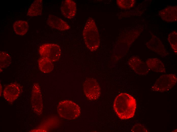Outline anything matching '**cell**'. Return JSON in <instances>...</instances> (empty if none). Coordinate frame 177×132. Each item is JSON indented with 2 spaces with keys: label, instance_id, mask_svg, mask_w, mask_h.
Returning a JSON list of instances; mask_svg holds the SVG:
<instances>
[{
  "label": "cell",
  "instance_id": "obj_8",
  "mask_svg": "<svg viewBox=\"0 0 177 132\" xmlns=\"http://www.w3.org/2000/svg\"><path fill=\"white\" fill-rule=\"evenodd\" d=\"M21 91L20 85L16 83H11L5 88L3 91V96L8 102L12 103L18 98Z\"/></svg>",
  "mask_w": 177,
  "mask_h": 132
},
{
  "label": "cell",
  "instance_id": "obj_16",
  "mask_svg": "<svg viewBox=\"0 0 177 132\" xmlns=\"http://www.w3.org/2000/svg\"><path fill=\"white\" fill-rule=\"evenodd\" d=\"M38 65L40 71L44 73H49L54 69L53 62L48 59L41 57L38 60Z\"/></svg>",
  "mask_w": 177,
  "mask_h": 132
},
{
  "label": "cell",
  "instance_id": "obj_12",
  "mask_svg": "<svg viewBox=\"0 0 177 132\" xmlns=\"http://www.w3.org/2000/svg\"><path fill=\"white\" fill-rule=\"evenodd\" d=\"M47 23L51 27L60 31H65L70 29L69 26L66 22L53 15H48Z\"/></svg>",
  "mask_w": 177,
  "mask_h": 132
},
{
  "label": "cell",
  "instance_id": "obj_7",
  "mask_svg": "<svg viewBox=\"0 0 177 132\" xmlns=\"http://www.w3.org/2000/svg\"><path fill=\"white\" fill-rule=\"evenodd\" d=\"M31 96L33 109L36 113L40 114L43 109L42 96L40 87L37 83H35L33 85Z\"/></svg>",
  "mask_w": 177,
  "mask_h": 132
},
{
  "label": "cell",
  "instance_id": "obj_3",
  "mask_svg": "<svg viewBox=\"0 0 177 132\" xmlns=\"http://www.w3.org/2000/svg\"><path fill=\"white\" fill-rule=\"evenodd\" d=\"M57 111L61 117L68 120H72L79 117L81 109L79 106L74 102L66 100L59 103Z\"/></svg>",
  "mask_w": 177,
  "mask_h": 132
},
{
  "label": "cell",
  "instance_id": "obj_1",
  "mask_svg": "<svg viewBox=\"0 0 177 132\" xmlns=\"http://www.w3.org/2000/svg\"><path fill=\"white\" fill-rule=\"evenodd\" d=\"M136 104V100L132 96L126 93H121L115 98L113 106L119 118L126 120L134 116Z\"/></svg>",
  "mask_w": 177,
  "mask_h": 132
},
{
  "label": "cell",
  "instance_id": "obj_15",
  "mask_svg": "<svg viewBox=\"0 0 177 132\" xmlns=\"http://www.w3.org/2000/svg\"><path fill=\"white\" fill-rule=\"evenodd\" d=\"M43 8L42 1H34L29 8L27 14L28 16L33 17L40 16Z\"/></svg>",
  "mask_w": 177,
  "mask_h": 132
},
{
  "label": "cell",
  "instance_id": "obj_6",
  "mask_svg": "<svg viewBox=\"0 0 177 132\" xmlns=\"http://www.w3.org/2000/svg\"><path fill=\"white\" fill-rule=\"evenodd\" d=\"M83 91L86 97L91 100L98 98L100 94V89L97 81L92 78H87L83 84Z\"/></svg>",
  "mask_w": 177,
  "mask_h": 132
},
{
  "label": "cell",
  "instance_id": "obj_18",
  "mask_svg": "<svg viewBox=\"0 0 177 132\" xmlns=\"http://www.w3.org/2000/svg\"><path fill=\"white\" fill-rule=\"evenodd\" d=\"M11 58L8 53L3 51L0 52V70H2L8 66L11 62Z\"/></svg>",
  "mask_w": 177,
  "mask_h": 132
},
{
  "label": "cell",
  "instance_id": "obj_10",
  "mask_svg": "<svg viewBox=\"0 0 177 132\" xmlns=\"http://www.w3.org/2000/svg\"><path fill=\"white\" fill-rule=\"evenodd\" d=\"M61 13L65 18L69 19H72L76 13V3L73 0L63 1L61 3Z\"/></svg>",
  "mask_w": 177,
  "mask_h": 132
},
{
  "label": "cell",
  "instance_id": "obj_2",
  "mask_svg": "<svg viewBox=\"0 0 177 132\" xmlns=\"http://www.w3.org/2000/svg\"><path fill=\"white\" fill-rule=\"evenodd\" d=\"M83 35L87 47L93 52L98 48L100 44V37L97 26L94 19L89 18L84 27Z\"/></svg>",
  "mask_w": 177,
  "mask_h": 132
},
{
  "label": "cell",
  "instance_id": "obj_13",
  "mask_svg": "<svg viewBox=\"0 0 177 132\" xmlns=\"http://www.w3.org/2000/svg\"><path fill=\"white\" fill-rule=\"evenodd\" d=\"M177 9L176 6H169L160 10L159 15L166 22H175L177 21Z\"/></svg>",
  "mask_w": 177,
  "mask_h": 132
},
{
  "label": "cell",
  "instance_id": "obj_20",
  "mask_svg": "<svg viewBox=\"0 0 177 132\" xmlns=\"http://www.w3.org/2000/svg\"><path fill=\"white\" fill-rule=\"evenodd\" d=\"M135 1L134 0H117L116 3L118 6L121 8L128 9L132 7L134 5Z\"/></svg>",
  "mask_w": 177,
  "mask_h": 132
},
{
  "label": "cell",
  "instance_id": "obj_4",
  "mask_svg": "<svg viewBox=\"0 0 177 132\" xmlns=\"http://www.w3.org/2000/svg\"><path fill=\"white\" fill-rule=\"evenodd\" d=\"M177 78L174 74L161 76L151 87V91L157 92H166L171 89L176 83Z\"/></svg>",
  "mask_w": 177,
  "mask_h": 132
},
{
  "label": "cell",
  "instance_id": "obj_14",
  "mask_svg": "<svg viewBox=\"0 0 177 132\" xmlns=\"http://www.w3.org/2000/svg\"><path fill=\"white\" fill-rule=\"evenodd\" d=\"M146 63L150 70L158 73H164L166 69L163 63L157 58H152L148 59Z\"/></svg>",
  "mask_w": 177,
  "mask_h": 132
},
{
  "label": "cell",
  "instance_id": "obj_19",
  "mask_svg": "<svg viewBox=\"0 0 177 132\" xmlns=\"http://www.w3.org/2000/svg\"><path fill=\"white\" fill-rule=\"evenodd\" d=\"M177 33L176 31L170 33L168 36V41L174 52L176 54L177 52Z\"/></svg>",
  "mask_w": 177,
  "mask_h": 132
},
{
  "label": "cell",
  "instance_id": "obj_11",
  "mask_svg": "<svg viewBox=\"0 0 177 132\" xmlns=\"http://www.w3.org/2000/svg\"><path fill=\"white\" fill-rule=\"evenodd\" d=\"M146 45L149 49L161 56L165 57L168 54L162 43L156 36H153L146 43Z\"/></svg>",
  "mask_w": 177,
  "mask_h": 132
},
{
  "label": "cell",
  "instance_id": "obj_5",
  "mask_svg": "<svg viewBox=\"0 0 177 132\" xmlns=\"http://www.w3.org/2000/svg\"><path fill=\"white\" fill-rule=\"evenodd\" d=\"M39 52L41 57L54 62L59 60L61 55L62 51L61 47L58 45L46 43L40 46Z\"/></svg>",
  "mask_w": 177,
  "mask_h": 132
},
{
  "label": "cell",
  "instance_id": "obj_17",
  "mask_svg": "<svg viewBox=\"0 0 177 132\" xmlns=\"http://www.w3.org/2000/svg\"><path fill=\"white\" fill-rule=\"evenodd\" d=\"M14 30L17 34L23 36L25 35L28 29V23L25 21L18 20L15 22L13 25Z\"/></svg>",
  "mask_w": 177,
  "mask_h": 132
},
{
  "label": "cell",
  "instance_id": "obj_21",
  "mask_svg": "<svg viewBox=\"0 0 177 132\" xmlns=\"http://www.w3.org/2000/svg\"><path fill=\"white\" fill-rule=\"evenodd\" d=\"M134 132H148V130L144 126L140 124H137L132 129Z\"/></svg>",
  "mask_w": 177,
  "mask_h": 132
},
{
  "label": "cell",
  "instance_id": "obj_9",
  "mask_svg": "<svg viewBox=\"0 0 177 132\" xmlns=\"http://www.w3.org/2000/svg\"><path fill=\"white\" fill-rule=\"evenodd\" d=\"M128 64L135 73L139 75H146L150 70L146 63L137 57H131L128 60Z\"/></svg>",
  "mask_w": 177,
  "mask_h": 132
}]
</instances>
